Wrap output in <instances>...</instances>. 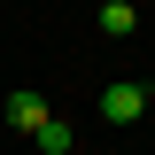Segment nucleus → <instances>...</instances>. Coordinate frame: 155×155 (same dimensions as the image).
Instances as JSON below:
<instances>
[{"mask_svg": "<svg viewBox=\"0 0 155 155\" xmlns=\"http://www.w3.org/2000/svg\"><path fill=\"white\" fill-rule=\"evenodd\" d=\"M101 116H109V124H140V116H147V85H140V78L101 85Z\"/></svg>", "mask_w": 155, "mask_h": 155, "instance_id": "nucleus-1", "label": "nucleus"}, {"mask_svg": "<svg viewBox=\"0 0 155 155\" xmlns=\"http://www.w3.org/2000/svg\"><path fill=\"white\" fill-rule=\"evenodd\" d=\"M8 124H16V132L31 140L39 124H47V101H39V93H23V85H16V93H8Z\"/></svg>", "mask_w": 155, "mask_h": 155, "instance_id": "nucleus-2", "label": "nucleus"}, {"mask_svg": "<svg viewBox=\"0 0 155 155\" xmlns=\"http://www.w3.org/2000/svg\"><path fill=\"white\" fill-rule=\"evenodd\" d=\"M93 23H101L109 39H132V31H140V8H132V0H101V16H93Z\"/></svg>", "mask_w": 155, "mask_h": 155, "instance_id": "nucleus-3", "label": "nucleus"}, {"mask_svg": "<svg viewBox=\"0 0 155 155\" xmlns=\"http://www.w3.org/2000/svg\"><path fill=\"white\" fill-rule=\"evenodd\" d=\"M70 140H78L70 124H62V116H47V124L31 132V147H39V155H70Z\"/></svg>", "mask_w": 155, "mask_h": 155, "instance_id": "nucleus-4", "label": "nucleus"}]
</instances>
